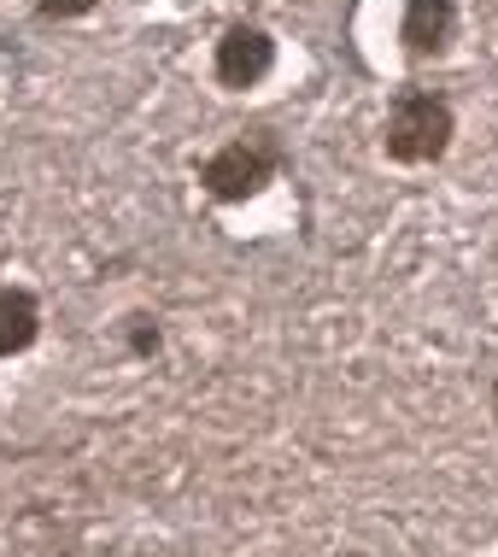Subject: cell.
Listing matches in <instances>:
<instances>
[{
    "mask_svg": "<svg viewBox=\"0 0 498 557\" xmlns=\"http://www.w3.org/2000/svg\"><path fill=\"white\" fill-rule=\"evenodd\" d=\"M282 164V141L270 129H247L235 135V141H223L217 153L200 164V183L217 194V200H247V194H259L270 176H276Z\"/></svg>",
    "mask_w": 498,
    "mask_h": 557,
    "instance_id": "2",
    "label": "cell"
},
{
    "mask_svg": "<svg viewBox=\"0 0 498 557\" xmlns=\"http://www.w3.org/2000/svg\"><path fill=\"white\" fill-rule=\"evenodd\" d=\"M458 36V0H404V18H399V41L411 59H434L451 48Z\"/></svg>",
    "mask_w": 498,
    "mask_h": 557,
    "instance_id": "4",
    "label": "cell"
},
{
    "mask_svg": "<svg viewBox=\"0 0 498 557\" xmlns=\"http://www.w3.org/2000/svg\"><path fill=\"white\" fill-rule=\"evenodd\" d=\"M129 352H141V358L159 352V323L153 318H129Z\"/></svg>",
    "mask_w": 498,
    "mask_h": 557,
    "instance_id": "6",
    "label": "cell"
},
{
    "mask_svg": "<svg viewBox=\"0 0 498 557\" xmlns=\"http://www.w3.org/2000/svg\"><path fill=\"white\" fill-rule=\"evenodd\" d=\"M387 153H394L399 164H428L446 153L451 141V107L434 88H404V95L394 100V112H387Z\"/></svg>",
    "mask_w": 498,
    "mask_h": 557,
    "instance_id": "1",
    "label": "cell"
},
{
    "mask_svg": "<svg viewBox=\"0 0 498 557\" xmlns=\"http://www.w3.org/2000/svg\"><path fill=\"white\" fill-rule=\"evenodd\" d=\"M211 65H217L223 88H252V83H264L270 65H276V41H270V29H259V24H229L217 36Z\"/></svg>",
    "mask_w": 498,
    "mask_h": 557,
    "instance_id": "3",
    "label": "cell"
},
{
    "mask_svg": "<svg viewBox=\"0 0 498 557\" xmlns=\"http://www.w3.org/2000/svg\"><path fill=\"white\" fill-rule=\"evenodd\" d=\"M36 329H41L36 294H24V288H0V358L24 352V346L36 341Z\"/></svg>",
    "mask_w": 498,
    "mask_h": 557,
    "instance_id": "5",
    "label": "cell"
},
{
    "mask_svg": "<svg viewBox=\"0 0 498 557\" xmlns=\"http://www.w3.org/2000/svg\"><path fill=\"white\" fill-rule=\"evenodd\" d=\"M100 0H36L41 18H83V12H95Z\"/></svg>",
    "mask_w": 498,
    "mask_h": 557,
    "instance_id": "7",
    "label": "cell"
}]
</instances>
